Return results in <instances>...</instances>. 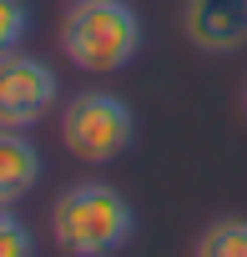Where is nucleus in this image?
<instances>
[{"mask_svg": "<svg viewBox=\"0 0 247 257\" xmlns=\"http://www.w3.org/2000/svg\"><path fill=\"white\" fill-rule=\"evenodd\" d=\"M137 232V212L106 182H76L51 207V237L66 257H116Z\"/></svg>", "mask_w": 247, "mask_h": 257, "instance_id": "nucleus-1", "label": "nucleus"}, {"mask_svg": "<svg viewBox=\"0 0 247 257\" xmlns=\"http://www.w3.org/2000/svg\"><path fill=\"white\" fill-rule=\"evenodd\" d=\"M142 51V16L127 0H76L61 21V56L86 76H111Z\"/></svg>", "mask_w": 247, "mask_h": 257, "instance_id": "nucleus-2", "label": "nucleus"}, {"mask_svg": "<svg viewBox=\"0 0 247 257\" xmlns=\"http://www.w3.org/2000/svg\"><path fill=\"white\" fill-rule=\"evenodd\" d=\"M61 142L76 162H116L137 142V111L116 91H81L61 106Z\"/></svg>", "mask_w": 247, "mask_h": 257, "instance_id": "nucleus-3", "label": "nucleus"}, {"mask_svg": "<svg viewBox=\"0 0 247 257\" xmlns=\"http://www.w3.org/2000/svg\"><path fill=\"white\" fill-rule=\"evenodd\" d=\"M61 101V76L41 56H6L0 61V126L11 132H31L36 121H46Z\"/></svg>", "mask_w": 247, "mask_h": 257, "instance_id": "nucleus-4", "label": "nucleus"}, {"mask_svg": "<svg viewBox=\"0 0 247 257\" xmlns=\"http://www.w3.org/2000/svg\"><path fill=\"white\" fill-rule=\"evenodd\" d=\"M182 31L207 56H232L247 46V0H182Z\"/></svg>", "mask_w": 247, "mask_h": 257, "instance_id": "nucleus-5", "label": "nucleus"}, {"mask_svg": "<svg viewBox=\"0 0 247 257\" xmlns=\"http://www.w3.org/2000/svg\"><path fill=\"white\" fill-rule=\"evenodd\" d=\"M41 182V152L26 132L0 126V207H16Z\"/></svg>", "mask_w": 247, "mask_h": 257, "instance_id": "nucleus-6", "label": "nucleus"}, {"mask_svg": "<svg viewBox=\"0 0 247 257\" xmlns=\"http://www.w3.org/2000/svg\"><path fill=\"white\" fill-rule=\"evenodd\" d=\"M192 257H247V217H222V222H212V227L197 237Z\"/></svg>", "mask_w": 247, "mask_h": 257, "instance_id": "nucleus-7", "label": "nucleus"}, {"mask_svg": "<svg viewBox=\"0 0 247 257\" xmlns=\"http://www.w3.org/2000/svg\"><path fill=\"white\" fill-rule=\"evenodd\" d=\"M31 36V6L26 0H0V61L16 56Z\"/></svg>", "mask_w": 247, "mask_h": 257, "instance_id": "nucleus-8", "label": "nucleus"}, {"mask_svg": "<svg viewBox=\"0 0 247 257\" xmlns=\"http://www.w3.org/2000/svg\"><path fill=\"white\" fill-rule=\"evenodd\" d=\"M0 257H36V237L11 207H0Z\"/></svg>", "mask_w": 247, "mask_h": 257, "instance_id": "nucleus-9", "label": "nucleus"}, {"mask_svg": "<svg viewBox=\"0 0 247 257\" xmlns=\"http://www.w3.org/2000/svg\"><path fill=\"white\" fill-rule=\"evenodd\" d=\"M242 111H247V91H242Z\"/></svg>", "mask_w": 247, "mask_h": 257, "instance_id": "nucleus-10", "label": "nucleus"}]
</instances>
